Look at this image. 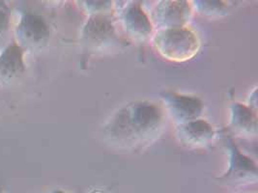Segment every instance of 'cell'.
Segmentation results:
<instances>
[{
    "instance_id": "3957f363",
    "label": "cell",
    "mask_w": 258,
    "mask_h": 193,
    "mask_svg": "<svg viewBox=\"0 0 258 193\" xmlns=\"http://www.w3.org/2000/svg\"><path fill=\"white\" fill-rule=\"evenodd\" d=\"M194 10L191 3L181 0L157 2L149 16L154 30L188 27Z\"/></svg>"
},
{
    "instance_id": "e0dca14e",
    "label": "cell",
    "mask_w": 258,
    "mask_h": 193,
    "mask_svg": "<svg viewBox=\"0 0 258 193\" xmlns=\"http://www.w3.org/2000/svg\"><path fill=\"white\" fill-rule=\"evenodd\" d=\"M0 193H2V192H1V189H0Z\"/></svg>"
},
{
    "instance_id": "4fadbf2b",
    "label": "cell",
    "mask_w": 258,
    "mask_h": 193,
    "mask_svg": "<svg viewBox=\"0 0 258 193\" xmlns=\"http://www.w3.org/2000/svg\"><path fill=\"white\" fill-rule=\"evenodd\" d=\"M84 12L92 16H106L112 11L113 2L111 1H82Z\"/></svg>"
},
{
    "instance_id": "5b68a950",
    "label": "cell",
    "mask_w": 258,
    "mask_h": 193,
    "mask_svg": "<svg viewBox=\"0 0 258 193\" xmlns=\"http://www.w3.org/2000/svg\"><path fill=\"white\" fill-rule=\"evenodd\" d=\"M229 161L227 170L218 180L227 184H250L257 181V164L244 155L232 140L229 142Z\"/></svg>"
},
{
    "instance_id": "ba28073f",
    "label": "cell",
    "mask_w": 258,
    "mask_h": 193,
    "mask_svg": "<svg viewBox=\"0 0 258 193\" xmlns=\"http://www.w3.org/2000/svg\"><path fill=\"white\" fill-rule=\"evenodd\" d=\"M175 137L179 143L189 148H203L211 144L216 137V131L209 122L203 119L178 124Z\"/></svg>"
},
{
    "instance_id": "9a60e30c",
    "label": "cell",
    "mask_w": 258,
    "mask_h": 193,
    "mask_svg": "<svg viewBox=\"0 0 258 193\" xmlns=\"http://www.w3.org/2000/svg\"><path fill=\"white\" fill-rule=\"evenodd\" d=\"M256 87L253 89V91L250 93V95L247 98L246 101V107L257 112V94H256Z\"/></svg>"
},
{
    "instance_id": "8fae6325",
    "label": "cell",
    "mask_w": 258,
    "mask_h": 193,
    "mask_svg": "<svg viewBox=\"0 0 258 193\" xmlns=\"http://www.w3.org/2000/svg\"><path fill=\"white\" fill-rule=\"evenodd\" d=\"M229 127L241 135L257 134V112L246 105L234 103L229 108Z\"/></svg>"
},
{
    "instance_id": "30bf717a",
    "label": "cell",
    "mask_w": 258,
    "mask_h": 193,
    "mask_svg": "<svg viewBox=\"0 0 258 193\" xmlns=\"http://www.w3.org/2000/svg\"><path fill=\"white\" fill-rule=\"evenodd\" d=\"M24 49L11 43L0 54V82L10 83L25 72Z\"/></svg>"
},
{
    "instance_id": "6da1fadb",
    "label": "cell",
    "mask_w": 258,
    "mask_h": 193,
    "mask_svg": "<svg viewBox=\"0 0 258 193\" xmlns=\"http://www.w3.org/2000/svg\"><path fill=\"white\" fill-rule=\"evenodd\" d=\"M164 109L148 101L134 102L118 110L106 125L112 141L127 148L149 144L163 130Z\"/></svg>"
},
{
    "instance_id": "7c38bea8",
    "label": "cell",
    "mask_w": 258,
    "mask_h": 193,
    "mask_svg": "<svg viewBox=\"0 0 258 193\" xmlns=\"http://www.w3.org/2000/svg\"><path fill=\"white\" fill-rule=\"evenodd\" d=\"M194 12L205 17H222L228 14L229 5L225 1H191Z\"/></svg>"
},
{
    "instance_id": "277c9868",
    "label": "cell",
    "mask_w": 258,
    "mask_h": 193,
    "mask_svg": "<svg viewBox=\"0 0 258 193\" xmlns=\"http://www.w3.org/2000/svg\"><path fill=\"white\" fill-rule=\"evenodd\" d=\"M49 39V28L45 20L36 14L25 13L16 28V43L24 50L45 47Z\"/></svg>"
},
{
    "instance_id": "52a82bcc",
    "label": "cell",
    "mask_w": 258,
    "mask_h": 193,
    "mask_svg": "<svg viewBox=\"0 0 258 193\" xmlns=\"http://www.w3.org/2000/svg\"><path fill=\"white\" fill-rule=\"evenodd\" d=\"M120 22L126 34L134 41H146L151 38L155 31L149 15L138 2L127 4L122 9Z\"/></svg>"
},
{
    "instance_id": "7a4b0ae2",
    "label": "cell",
    "mask_w": 258,
    "mask_h": 193,
    "mask_svg": "<svg viewBox=\"0 0 258 193\" xmlns=\"http://www.w3.org/2000/svg\"><path fill=\"white\" fill-rule=\"evenodd\" d=\"M150 40L153 48L163 58L178 63L192 59L201 47L200 37L188 27L158 29Z\"/></svg>"
},
{
    "instance_id": "5bb4252c",
    "label": "cell",
    "mask_w": 258,
    "mask_h": 193,
    "mask_svg": "<svg viewBox=\"0 0 258 193\" xmlns=\"http://www.w3.org/2000/svg\"><path fill=\"white\" fill-rule=\"evenodd\" d=\"M10 24V13L9 9L0 2V40L5 36L9 29Z\"/></svg>"
},
{
    "instance_id": "8992f818",
    "label": "cell",
    "mask_w": 258,
    "mask_h": 193,
    "mask_svg": "<svg viewBox=\"0 0 258 193\" xmlns=\"http://www.w3.org/2000/svg\"><path fill=\"white\" fill-rule=\"evenodd\" d=\"M163 103L167 114L178 124L200 119L204 106L200 98L168 92L163 96Z\"/></svg>"
},
{
    "instance_id": "2e32d148",
    "label": "cell",
    "mask_w": 258,
    "mask_h": 193,
    "mask_svg": "<svg viewBox=\"0 0 258 193\" xmlns=\"http://www.w3.org/2000/svg\"><path fill=\"white\" fill-rule=\"evenodd\" d=\"M52 193H65L64 191H62V190H55V191H53Z\"/></svg>"
},
{
    "instance_id": "9c48e42d",
    "label": "cell",
    "mask_w": 258,
    "mask_h": 193,
    "mask_svg": "<svg viewBox=\"0 0 258 193\" xmlns=\"http://www.w3.org/2000/svg\"><path fill=\"white\" fill-rule=\"evenodd\" d=\"M115 37V28L106 16L89 17L82 27V41L90 48L105 47L113 42Z\"/></svg>"
}]
</instances>
